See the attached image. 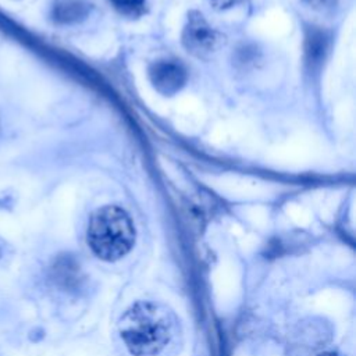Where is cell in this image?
I'll use <instances>...</instances> for the list:
<instances>
[{
  "mask_svg": "<svg viewBox=\"0 0 356 356\" xmlns=\"http://www.w3.org/2000/svg\"><path fill=\"white\" fill-rule=\"evenodd\" d=\"M325 50V39L321 33L312 35L310 38V49L307 53L310 54V61L316 63V60H320L323 57V53Z\"/></svg>",
  "mask_w": 356,
  "mask_h": 356,
  "instance_id": "cell-7",
  "label": "cell"
},
{
  "mask_svg": "<svg viewBox=\"0 0 356 356\" xmlns=\"http://www.w3.org/2000/svg\"><path fill=\"white\" fill-rule=\"evenodd\" d=\"M184 46L197 57H206L218 44L217 32L199 13H191L182 33Z\"/></svg>",
  "mask_w": 356,
  "mask_h": 356,
  "instance_id": "cell-3",
  "label": "cell"
},
{
  "mask_svg": "<svg viewBox=\"0 0 356 356\" xmlns=\"http://www.w3.org/2000/svg\"><path fill=\"white\" fill-rule=\"evenodd\" d=\"M88 7L81 0H61L53 8V18L60 24H70L83 18Z\"/></svg>",
  "mask_w": 356,
  "mask_h": 356,
  "instance_id": "cell-5",
  "label": "cell"
},
{
  "mask_svg": "<svg viewBox=\"0 0 356 356\" xmlns=\"http://www.w3.org/2000/svg\"><path fill=\"white\" fill-rule=\"evenodd\" d=\"M239 1H242V0H210V3H211L216 8H220V10H222V8H229V7L235 6V4L239 3Z\"/></svg>",
  "mask_w": 356,
  "mask_h": 356,
  "instance_id": "cell-9",
  "label": "cell"
},
{
  "mask_svg": "<svg viewBox=\"0 0 356 356\" xmlns=\"http://www.w3.org/2000/svg\"><path fill=\"white\" fill-rule=\"evenodd\" d=\"M11 266V250L7 245L0 242V270L8 268Z\"/></svg>",
  "mask_w": 356,
  "mask_h": 356,
  "instance_id": "cell-8",
  "label": "cell"
},
{
  "mask_svg": "<svg viewBox=\"0 0 356 356\" xmlns=\"http://www.w3.org/2000/svg\"><path fill=\"white\" fill-rule=\"evenodd\" d=\"M114 3V7L124 15L129 17H138L143 14L146 0H111Z\"/></svg>",
  "mask_w": 356,
  "mask_h": 356,
  "instance_id": "cell-6",
  "label": "cell"
},
{
  "mask_svg": "<svg viewBox=\"0 0 356 356\" xmlns=\"http://www.w3.org/2000/svg\"><path fill=\"white\" fill-rule=\"evenodd\" d=\"M174 316L163 305L150 300L134 303L121 317L120 335L135 356L159 353L171 339Z\"/></svg>",
  "mask_w": 356,
  "mask_h": 356,
  "instance_id": "cell-1",
  "label": "cell"
},
{
  "mask_svg": "<svg viewBox=\"0 0 356 356\" xmlns=\"http://www.w3.org/2000/svg\"><path fill=\"white\" fill-rule=\"evenodd\" d=\"M320 356H338L337 353H332V352H325V353H323V355H320Z\"/></svg>",
  "mask_w": 356,
  "mask_h": 356,
  "instance_id": "cell-11",
  "label": "cell"
},
{
  "mask_svg": "<svg viewBox=\"0 0 356 356\" xmlns=\"http://www.w3.org/2000/svg\"><path fill=\"white\" fill-rule=\"evenodd\" d=\"M150 81L156 90L163 95L177 93L186 82V70L177 60H159L149 71Z\"/></svg>",
  "mask_w": 356,
  "mask_h": 356,
  "instance_id": "cell-4",
  "label": "cell"
},
{
  "mask_svg": "<svg viewBox=\"0 0 356 356\" xmlns=\"http://www.w3.org/2000/svg\"><path fill=\"white\" fill-rule=\"evenodd\" d=\"M86 241L97 257L114 261L134 246L135 227L125 210L118 206H104L92 214Z\"/></svg>",
  "mask_w": 356,
  "mask_h": 356,
  "instance_id": "cell-2",
  "label": "cell"
},
{
  "mask_svg": "<svg viewBox=\"0 0 356 356\" xmlns=\"http://www.w3.org/2000/svg\"><path fill=\"white\" fill-rule=\"evenodd\" d=\"M312 6H314V7H324V6H327L328 3H331L332 0H307Z\"/></svg>",
  "mask_w": 356,
  "mask_h": 356,
  "instance_id": "cell-10",
  "label": "cell"
}]
</instances>
